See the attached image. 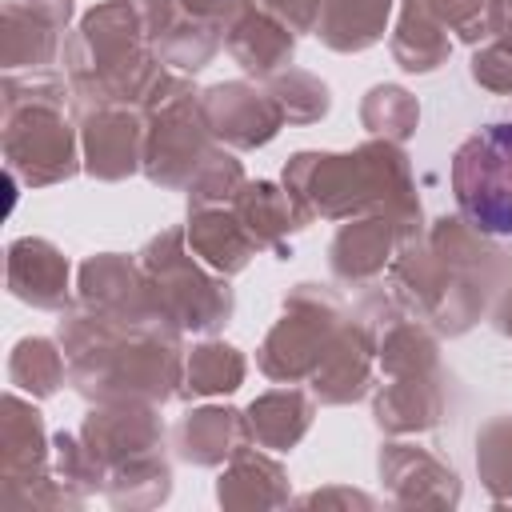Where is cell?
Segmentation results:
<instances>
[{
	"mask_svg": "<svg viewBox=\"0 0 512 512\" xmlns=\"http://www.w3.org/2000/svg\"><path fill=\"white\" fill-rule=\"evenodd\" d=\"M192 380L200 392H212V388H236L240 380V360L232 348H200L196 364H192Z\"/></svg>",
	"mask_w": 512,
	"mask_h": 512,
	"instance_id": "cell-2",
	"label": "cell"
},
{
	"mask_svg": "<svg viewBox=\"0 0 512 512\" xmlns=\"http://www.w3.org/2000/svg\"><path fill=\"white\" fill-rule=\"evenodd\" d=\"M456 192L464 212L488 232H512V168L496 164L488 136H472L456 156Z\"/></svg>",
	"mask_w": 512,
	"mask_h": 512,
	"instance_id": "cell-1",
	"label": "cell"
}]
</instances>
